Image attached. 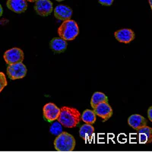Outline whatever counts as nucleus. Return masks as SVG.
<instances>
[{
  "label": "nucleus",
  "mask_w": 152,
  "mask_h": 152,
  "mask_svg": "<svg viewBox=\"0 0 152 152\" xmlns=\"http://www.w3.org/2000/svg\"><path fill=\"white\" fill-rule=\"evenodd\" d=\"M94 135V128L92 125L84 124L79 129V135L82 139L87 141L93 137Z\"/></svg>",
  "instance_id": "obj_15"
},
{
  "label": "nucleus",
  "mask_w": 152,
  "mask_h": 152,
  "mask_svg": "<svg viewBox=\"0 0 152 152\" xmlns=\"http://www.w3.org/2000/svg\"><path fill=\"white\" fill-rule=\"evenodd\" d=\"M138 141L140 144H150L152 142V129L145 126L138 130Z\"/></svg>",
  "instance_id": "obj_13"
},
{
  "label": "nucleus",
  "mask_w": 152,
  "mask_h": 152,
  "mask_svg": "<svg viewBox=\"0 0 152 152\" xmlns=\"http://www.w3.org/2000/svg\"><path fill=\"white\" fill-rule=\"evenodd\" d=\"M147 119L139 114H133L128 119L129 126H131L133 129L136 130V131H138L139 129L142 128L144 126H147Z\"/></svg>",
  "instance_id": "obj_12"
},
{
  "label": "nucleus",
  "mask_w": 152,
  "mask_h": 152,
  "mask_svg": "<svg viewBox=\"0 0 152 152\" xmlns=\"http://www.w3.org/2000/svg\"><path fill=\"white\" fill-rule=\"evenodd\" d=\"M75 139L73 135L66 132H62L61 134L57 135L54 140V148L57 151H73L75 148Z\"/></svg>",
  "instance_id": "obj_3"
},
{
  "label": "nucleus",
  "mask_w": 152,
  "mask_h": 152,
  "mask_svg": "<svg viewBox=\"0 0 152 152\" xmlns=\"http://www.w3.org/2000/svg\"><path fill=\"white\" fill-rule=\"evenodd\" d=\"M8 81L6 76L2 72H0V93L2 92L5 87L7 86Z\"/></svg>",
  "instance_id": "obj_19"
},
{
  "label": "nucleus",
  "mask_w": 152,
  "mask_h": 152,
  "mask_svg": "<svg viewBox=\"0 0 152 152\" xmlns=\"http://www.w3.org/2000/svg\"><path fill=\"white\" fill-rule=\"evenodd\" d=\"M94 112L96 116H98L103 119V121H107L111 118L113 113V108L108 102H103L99 104L94 108Z\"/></svg>",
  "instance_id": "obj_7"
},
{
  "label": "nucleus",
  "mask_w": 152,
  "mask_h": 152,
  "mask_svg": "<svg viewBox=\"0 0 152 152\" xmlns=\"http://www.w3.org/2000/svg\"><path fill=\"white\" fill-rule=\"evenodd\" d=\"M59 113H60V108H59L53 103H48L43 106V117L50 123L57 120V119L59 118Z\"/></svg>",
  "instance_id": "obj_6"
},
{
  "label": "nucleus",
  "mask_w": 152,
  "mask_h": 152,
  "mask_svg": "<svg viewBox=\"0 0 152 152\" xmlns=\"http://www.w3.org/2000/svg\"><path fill=\"white\" fill-rule=\"evenodd\" d=\"M148 117L149 120L152 121V107H149V109L148 110Z\"/></svg>",
  "instance_id": "obj_21"
},
{
  "label": "nucleus",
  "mask_w": 152,
  "mask_h": 152,
  "mask_svg": "<svg viewBox=\"0 0 152 152\" xmlns=\"http://www.w3.org/2000/svg\"><path fill=\"white\" fill-rule=\"evenodd\" d=\"M57 33L59 34V37L62 38L66 41L73 40L79 34V28L76 21L69 19L62 23L58 28Z\"/></svg>",
  "instance_id": "obj_2"
},
{
  "label": "nucleus",
  "mask_w": 152,
  "mask_h": 152,
  "mask_svg": "<svg viewBox=\"0 0 152 152\" xmlns=\"http://www.w3.org/2000/svg\"><path fill=\"white\" fill-rule=\"evenodd\" d=\"M54 16L60 21H67L72 16V9L67 5H59L54 9Z\"/></svg>",
  "instance_id": "obj_10"
},
{
  "label": "nucleus",
  "mask_w": 152,
  "mask_h": 152,
  "mask_svg": "<svg viewBox=\"0 0 152 152\" xmlns=\"http://www.w3.org/2000/svg\"><path fill=\"white\" fill-rule=\"evenodd\" d=\"M6 5L8 9L18 14L24 12L28 8L26 0H7Z\"/></svg>",
  "instance_id": "obj_11"
},
{
  "label": "nucleus",
  "mask_w": 152,
  "mask_h": 152,
  "mask_svg": "<svg viewBox=\"0 0 152 152\" xmlns=\"http://www.w3.org/2000/svg\"><path fill=\"white\" fill-rule=\"evenodd\" d=\"M2 13H3V9H2V5H0V17L2 15Z\"/></svg>",
  "instance_id": "obj_22"
},
{
  "label": "nucleus",
  "mask_w": 152,
  "mask_h": 152,
  "mask_svg": "<svg viewBox=\"0 0 152 152\" xmlns=\"http://www.w3.org/2000/svg\"><path fill=\"white\" fill-rule=\"evenodd\" d=\"M81 113L79 110L72 107H62L58 122L66 128H74L81 121Z\"/></svg>",
  "instance_id": "obj_1"
},
{
  "label": "nucleus",
  "mask_w": 152,
  "mask_h": 152,
  "mask_svg": "<svg viewBox=\"0 0 152 152\" xmlns=\"http://www.w3.org/2000/svg\"><path fill=\"white\" fill-rule=\"evenodd\" d=\"M114 0H98V2L102 5L105 6H110L113 3Z\"/></svg>",
  "instance_id": "obj_20"
},
{
  "label": "nucleus",
  "mask_w": 152,
  "mask_h": 152,
  "mask_svg": "<svg viewBox=\"0 0 152 152\" xmlns=\"http://www.w3.org/2000/svg\"><path fill=\"white\" fill-rule=\"evenodd\" d=\"M96 119H97V116L94 110H85L82 113V115H81V120H82L86 124H94Z\"/></svg>",
  "instance_id": "obj_17"
},
{
  "label": "nucleus",
  "mask_w": 152,
  "mask_h": 152,
  "mask_svg": "<svg viewBox=\"0 0 152 152\" xmlns=\"http://www.w3.org/2000/svg\"><path fill=\"white\" fill-rule=\"evenodd\" d=\"M34 10L39 15L46 17L52 13L53 6L50 0H37L35 2Z\"/></svg>",
  "instance_id": "obj_8"
},
{
  "label": "nucleus",
  "mask_w": 152,
  "mask_h": 152,
  "mask_svg": "<svg viewBox=\"0 0 152 152\" xmlns=\"http://www.w3.org/2000/svg\"><path fill=\"white\" fill-rule=\"evenodd\" d=\"M3 58L5 59V62L8 65L15 64V63L22 62L24 61V54L23 50L20 48L13 47L5 51Z\"/></svg>",
  "instance_id": "obj_4"
},
{
  "label": "nucleus",
  "mask_w": 152,
  "mask_h": 152,
  "mask_svg": "<svg viewBox=\"0 0 152 152\" xmlns=\"http://www.w3.org/2000/svg\"><path fill=\"white\" fill-rule=\"evenodd\" d=\"M148 2H149V5H150L151 9H152V0H148Z\"/></svg>",
  "instance_id": "obj_23"
},
{
  "label": "nucleus",
  "mask_w": 152,
  "mask_h": 152,
  "mask_svg": "<svg viewBox=\"0 0 152 152\" xmlns=\"http://www.w3.org/2000/svg\"><path fill=\"white\" fill-rule=\"evenodd\" d=\"M67 42L60 37H54L50 43V47L54 52L62 53L67 48Z\"/></svg>",
  "instance_id": "obj_14"
},
{
  "label": "nucleus",
  "mask_w": 152,
  "mask_h": 152,
  "mask_svg": "<svg viewBox=\"0 0 152 152\" xmlns=\"http://www.w3.org/2000/svg\"><path fill=\"white\" fill-rule=\"evenodd\" d=\"M103 102H108L107 95L102 92H94L91 99V106L92 108L94 109L96 106Z\"/></svg>",
  "instance_id": "obj_16"
},
{
  "label": "nucleus",
  "mask_w": 152,
  "mask_h": 152,
  "mask_svg": "<svg viewBox=\"0 0 152 152\" xmlns=\"http://www.w3.org/2000/svg\"><path fill=\"white\" fill-rule=\"evenodd\" d=\"M27 1L29 2H37V0H27Z\"/></svg>",
  "instance_id": "obj_24"
},
{
  "label": "nucleus",
  "mask_w": 152,
  "mask_h": 152,
  "mask_svg": "<svg viewBox=\"0 0 152 152\" xmlns=\"http://www.w3.org/2000/svg\"><path fill=\"white\" fill-rule=\"evenodd\" d=\"M62 132H63V130H62V126L58 121L54 122L52 124V126H50V132L52 135H55V136L59 135Z\"/></svg>",
  "instance_id": "obj_18"
},
{
  "label": "nucleus",
  "mask_w": 152,
  "mask_h": 152,
  "mask_svg": "<svg viewBox=\"0 0 152 152\" xmlns=\"http://www.w3.org/2000/svg\"><path fill=\"white\" fill-rule=\"evenodd\" d=\"M56 1H58V2H62V1H64V0H56Z\"/></svg>",
  "instance_id": "obj_25"
},
{
  "label": "nucleus",
  "mask_w": 152,
  "mask_h": 152,
  "mask_svg": "<svg viewBox=\"0 0 152 152\" xmlns=\"http://www.w3.org/2000/svg\"><path fill=\"white\" fill-rule=\"evenodd\" d=\"M115 38L120 43H129L135 37V33L129 28H122L114 33Z\"/></svg>",
  "instance_id": "obj_9"
},
{
  "label": "nucleus",
  "mask_w": 152,
  "mask_h": 152,
  "mask_svg": "<svg viewBox=\"0 0 152 152\" xmlns=\"http://www.w3.org/2000/svg\"><path fill=\"white\" fill-rule=\"evenodd\" d=\"M27 68L22 62L9 65L6 69L7 75L11 80H17L24 78L27 74Z\"/></svg>",
  "instance_id": "obj_5"
}]
</instances>
